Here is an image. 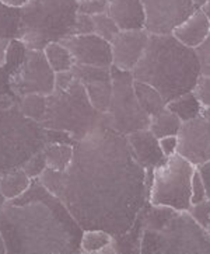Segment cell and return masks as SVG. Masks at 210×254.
<instances>
[{
  "instance_id": "45",
  "label": "cell",
  "mask_w": 210,
  "mask_h": 254,
  "mask_svg": "<svg viewBox=\"0 0 210 254\" xmlns=\"http://www.w3.org/2000/svg\"><path fill=\"white\" fill-rule=\"evenodd\" d=\"M202 115L210 123V107H208V108H203Z\"/></svg>"
},
{
  "instance_id": "12",
  "label": "cell",
  "mask_w": 210,
  "mask_h": 254,
  "mask_svg": "<svg viewBox=\"0 0 210 254\" xmlns=\"http://www.w3.org/2000/svg\"><path fill=\"white\" fill-rule=\"evenodd\" d=\"M177 153L195 167L210 160V123L203 115L182 123L178 133Z\"/></svg>"
},
{
  "instance_id": "33",
  "label": "cell",
  "mask_w": 210,
  "mask_h": 254,
  "mask_svg": "<svg viewBox=\"0 0 210 254\" xmlns=\"http://www.w3.org/2000/svg\"><path fill=\"white\" fill-rule=\"evenodd\" d=\"M195 52L201 65V74L210 76V34L201 45L195 48Z\"/></svg>"
},
{
  "instance_id": "10",
  "label": "cell",
  "mask_w": 210,
  "mask_h": 254,
  "mask_svg": "<svg viewBox=\"0 0 210 254\" xmlns=\"http://www.w3.org/2000/svg\"><path fill=\"white\" fill-rule=\"evenodd\" d=\"M56 73L47 61L44 51L27 50L23 64L11 76V91L16 97L27 94L49 96L55 89Z\"/></svg>"
},
{
  "instance_id": "32",
  "label": "cell",
  "mask_w": 210,
  "mask_h": 254,
  "mask_svg": "<svg viewBox=\"0 0 210 254\" xmlns=\"http://www.w3.org/2000/svg\"><path fill=\"white\" fill-rule=\"evenodd\" d=\"M194 94L199 103L202 104L203 108L210 107V76L201 74L196 80V84L194 87Z\"/></svg>"
},
{
  "instance_id": "30",
  "label": "cell",
  "mask_w": 210,
  "mask_h": 254,
  "mask_svg": "<svg viewBox=\"0 0 210 254\" xmlns=\"http://www.w3.org/2000/svg\"><path fill=\"white\" fill-rule=\"evenodd\" d=\"M27 176L34 180V179H40V176L47 170V159H45V152L41 150L37 155H34L28 162H25L24 166L21 167Z\"/></svg>"
},
{
  "instance_id": "8",
  "label": "cell",
  "mask_w": 210,
  "mask_h": 254,
  "mask_svg": "<svg viewBox=\"0 0 210 254\" xmlns=\"http://www.w3.org/2000/svg\"><path fill=\"white\" fill-rule=\"evenodd\" d=\"M194 164L181 155L167 157V160L153 170L152 186L149 191V202L152 205L170 206L177 211L191 208Z\"/></svg>"
},
{
  "instance_id": "20",
  "label": "cell",
  "mask_w": 210,
  "mask_h": 254,
  "mask_svg": "<svg viewBox=\"0 0 210 254\" xmlns=\"http://www.w3.org/2000/svg\"><path fill=\"white\" fill-rule=\"evenodd\" d=\"M31 179L23 169H14L0 173V192L6 199H14L25 192L31 186Z\"/></svg>"
},
{
  "instance_id": "38",
  "label": "cell",
  "mask_w": 210,
  "mask_h": 254,
  "mask_svg": "<svg viewBox=\"0 0 210 254\" xmlns=\"http://www.w3.org/2000/svg\"><path fill=\"white\" fill-rule=\"evenodd\" d=\"M198 170L202 176L203 183H205V187H206V194H208V198H210V160H208L206 163L201 164L198 167Z\"/></svg>"
},
{
  "instance_id": "41",
  "label": "cell",
  "mask_w": 210,
  "mask_h": 254,
  "mask_svg": "<svg viewBox=\"0 0 210 254\" xmlns=\"http://www.w3.org/2000/svg\"><path fill=\"white\" fill-rule=\"evenodd\" d=\"M0 3H3L6 6H10V7L23 8L28 3V0H0Z\"/></svg>"
},
{
  "instance_id": "46",
  "label": "cell",
  "mask_w": 210,
  "mask_h": 254,
  "mask_svg": "<svg viewBox=\"0 0 210 254\" xmlns=\"http://www.w3.org/2000/svg\"><path fill=\"white\" fill-rule=\"evenodd\" d=\"M6 202H7V199H6V197H4V195H3V194L0 192V208H1L3 205L6 204Z\"/></svg>"
},
{
  "instance_id": "1",
  "label": "cell",
  "mask_w": 210,
  "mask_h": 254,
  "mask_svg": "<svg viewBox=\"0 0 210 254\" xmlns=\"http://www.w3.org/2000/svg\"><path fill=\"white\" fill-rule=\"evenodd\" d=\"M147 172L126 135L100 125L76 142L65 172L47 169L40 181L66 205L83 230L126 233L149 202Z\"/></svg>"
},
{
  "instance_id": "7",
  "label": "cell",
  "mask_w": 210,
  "mask_h": 254,
  "mask_svg": "<svg viewBox=\"0 0 210 254\" xmlns=\"http://www.w3.org/2000/svg\"><path fill=\"white\" fill-rule=\"evenodd\" d=\"M79 0H28L21 8L18 38L28 50L44 51L72 35Z\"/></svg>"
},
{
  "instance_id": "21",
  "label": "cell",
  "mask_w": 210,
  "mask_h": 254,
  "mask_svg": "<svg viewBox=\"0 0 210 254\" xmlns=\"http://www.w3.org/2000/svg\"><path fill=\"white\" fill-rule=\"evenodd\" d=\"M113 236L111 233L101 229H90L83 232L80 242V250L83 254L96 253H113L112 252Z\"/></svg>"
},
{
  "instance_id": "9",
  "label": "cell",
  "mask_w": 210,
  "mask_h": 254,
  "mask_svg": "<svg viewBox=\"0 0 210 254\" xmlns=\"http://www.w3.org/2000/svg\"><path fill=\"white\" fill-rule=\"evenodd\" d=\"M112 97L109 110L105 113V125L122 135L149 129L150 115L139 104L135 94V77L132 72L111 66Z\"/></svg>"
},
{
  "instance_id": "23",
  "label": "cell",
  "mask_w": 210,
  "mask_h": 254,
  "mask_svg": "<svg viewBox=\"0 0 210 254\" xmlns=\"http://www.w3.org/2000/svg\"><path fill=\"white\" fill-rule=\"evenodd\" d=\"M181 127H182V121L178 118L177 114H174L171 110H168L165 107L158 114L150 117L149 129L153 132L156 138L161 139V138H165V136L178 135Z\"/></svg>"
},
{
  "instance_id": "11",
  "label": "cell",
  "mask_w": 210,
  "mask_h": 254,
  "mask_svg": "<svg viewBox=\"0 0 210 254\" xmlns=\"http://www.w3.org/2000/svg\"><path fill=\"white\" fill-rule=\"evenodd\" d=\"M146 13V30L168 35L198 10L194 0H142Z\"/></svg>"
},
{
  "instance_id": "13",
  "label": "cell",
  "mask_w": 210,
  "mask_h": 254,
  "mask_svg": "<svg viewBox=\"0 0 210 254\" xmlns=\"http://www.w3.org/2000/svg\"><path fill=\"white\" fill-rule=\"evenodd\" d=\"M60 44L65 45L74 58V65L112 66V47L111 42L105 41L97 34L89 35H69Z\"/></svg>"
},
{
  "instance_id": "5",
  "label": "cell",
  "mask_w": 210,
  "mask_h": 254,
  "mask_svg": "<svg viewBox=\"0 0 210 254\" xmlns=\"http://www.w3.org/2000/svg\"><path fill=\"white\" fill-rule=\"evenodd\" d=\"M41 124L48 129L66 132L79 142L100 125H105V114L91 104L73 70H66L56 73L55 89L47 96V114Z\"/></svg>"
},
{
  "instance_id": "3",
  "label": "cell",
  "mask_w": 210,
  "mask_h": 254,
  "mask_svg": "<svg viewBox=\"0 0 210 254\" xmlns=\"http://www.w3.org/2000/svg\"><path fill=\"white\" fill-rule=\"evenodd\" d=\"M132 74L135 80L153 86L165 103H170L194 90L201 65L195 48L181 44L172 34H150L143 57Z\"/></svg>"
},
{
  "instance_id": "44",
  "label": "cell",
  "mask_w": 210,
  "mask_h": 254,
  "mask_svg": "<svg viewBox=\"0 0 210 254\" xmlns=\"http://www.w3.org/2000/svg\"><path fill=\"white\" fill-rule=\"evenodd\" d=\"M202 10L205 11V14L209 17V20H210V0L206 3V4H205V6H203Z\"/></svg>"
},
{
  "instance_id": "29",
  "label": "cell",
  "mask_w": 210,
  "mask_h": 254,
  "mask_svg": "<svg viewBox=\"0 0 210 254\" xmlns=\"http://www.w3.org/2000/svg\"><path fill=\"white\" fill-rule=\"evenodd\" d=\"M93 20H94V27H96L94 34L104 38L105 41L112 42L113 38L121 33L119 27L115 24V21L111 17L108 16V13L96 14V16H93Z\"/></svg>"
},
{
  "instance_id": "17",
  "label": "cell",
  "mask_w": 210,
  "mask_h": 254,
  "mask_svg": "<svg viewBox=\"0 0 210 254\" xmlns=\"http://www.w3.org/2000/svg\"><path fill=\"white\" fill-rule=\"evenodd\" d=\"M106 13L121 31L146 28V13L142 0H108Z\"/></svg>"
},
{
  "instance_id": "22",
  "label": "cell",
  "mask_w": 210,
  "mask_h": 254,
  "mask_svg": "<svg viewBox=\"0 0 210 254\" xmlns=\"http://www.w3.org/2000/svg\"><path fill=\"white\" fill-rule=\"evenodd\" d=\"M133 86H135V94L138 97L139 104L150 117L158 114L167 107V103L161 96V93L154 89L153 86L139 80H135Z\"/></svg>"
},
{
  "instance_id": "39",
  "label": "cell",
  "mask_w": 210,
  "mask_h": 254,
  "mask_svg": "<svg viewBox=\"0 0 210 254\" xmlns=\"http://www.w3.org/2000/svg\"><path fill=\"white\" fill-rule=\"evenodd\" d=\"M17 103V97L14 94H4L0 96V111L1 110H7L11 106H14Z\"/></svg>"
},
{
  "instance_id": "42",
  "label": "cell",
  "mask_w": 210,
  "mask_h": 254,
  "mask_svg": "<svg viewBox=\"0 0 210 254\" xmlns=\"http://www.w3.org/2000/svg\"><path fill=\"white\" fill-rule=\"evenodd\" d=\"M0 254H7V252H6V245H4V240L1 238V235H0Z\"/></svg>"
},
{
  "instance_id": "37",
  "label": "cell",
  "mask_w": 210,
  "mask_h": 254,
  "mask_svg": "<svg viewBox=\"0 0 210 254\" xmlns=\"http://www.w3.org/2000/svg\"><path fill=\"white\" fill-rule=\"evenodd\" d=\"M160 140V148H161L162 153L165 157H171V156L177 155L178 150V135H171V136H165L161 138Z\"/></svg>"
},
{
  "instance_id": "27",
  "label": "cell",
  "mask_w": 210,
  "mask_h": 254,
  "mask_svg": "<svg viewBox=\"0 0 210 254\" xmlns=\"http://www.w3.org/2000/svg\"><path fill=\"white\" fill-rule=\"evenodd\" d=\"M21 21V8L0 3V38L17 40Z\"/></svg>"
},
{
  "instance_id": "31",
  "label": "cell",
  "mask_w": 210,
  "mask_h": 254,
  "mask_svg": "<svg viewBox=\"0 0 210 254\" xmlns=\"http://www.w3.org/2000/svg\"><path fill=\"white\" fill-rule=\"evenodd\" d=\"M188 212L191 213V216L202 228L208 230L210 225V198H206V199H203V201L198 202V204L191 205Z\"/></svg>"
},
{
  "instance_id": "26",
  "label": "cell",
  "mask_w": 210,
  "mask_h": 254,
  "mask_svg": "<svg viewBox=\"0 0 210 254\" xmlns=\"http://www.w3.org/2000/svg\"><path fill=\"white\" fill-rule=\"evenodd\" d=\"M44 54L55 73L72 70L74 66V58L70 54V51L67 50L65 45H62L60 42H52V44L47 45L44 50Z\"/></svg>"
},
{
  "instance_id": "15",
  "label": "cell",
  "mask_w": 210,
  "mask_h": 254,
  "mask_svg": "<svg viewBox=\"0 0 210 254\" xmlns=\"http://www.w3.org/2000/svg\"><path fill=\"white\" fill-rule=\"evenodd\" d=\"M149 38L150 33L146 28L135 31H121L111 42L113 67L132 72L139 64L140 58L143 57Z\"/></svg>"
},
{
  "instance_id": "2",
  "label": "cell",
  "mask_w": 210,
  "mask_h": 254,
  "mask_svg": "<svg viewBox=\"0 0 210 254\" xmlns=\"http://www.w3.org/2000/svg\"><path fill=\"white\" fill-rule=\"evenodd\" d=\"M83 232L40 179L0 208V235L7 254H80Z\"/></svg>"
},
{
  "instance_id": "6",
  "label": "cell",
  "mask_w": 210,
  "mask_h": 254,
  "mask_svg": "<svg viewBox=\"0 0 210 254\" xmlns=\"http://www.w3.org/2000/svg\"><path fill=\"white\" fill-rule=\"evenodd\" d=\"M49 143L76 145L69 133L48 129L25 117L18 104L0 111V173L21 169Z\"/></svg>"
},
{
  "instance_id": "18",
  "label": "cell",
  "mask_w": 210,
  "mask_h": 254,
  "mask_svg": "<svg viewBox=\"0 0 210 254\" xmlns=\"http://www.w3.org/2000/svg\"><path fill=\"white\" fill-rule=\"evenodd\" d=\"M210 34V20L202 8H198L194 14L188 17L182 24H179L172 31V35L181 44L189 48H196L201 45Z\"/></svg>"
},
{
  "instance_id": "47",
  "label": "cell",
  "mask_w": 210,
  "mask_h": 254,
  "mask_svg": "<svg viewBox=\"0 0 210 254\" xmlns=\"http://www.w3.org/2000/svg\"><path fill=\"white\" fill-rule=\"evenodd\" d=\"M208 233H209V236H210V225H209V228H208Z\"/></svg>"
},
{
  "instance_id": "36",
  "label": "cell",
  "mask_w": 210,
  "mask_h": 254,
  "mask_svg": "<svg viewBox=\"0 0 210 254\" xmlns=\"http://www.w3.org/2000/svg\"><path fill=\"white\" fill-rule=\"evenodd\" d=\"M191 191H192V194H191V204L192 205L198 204V202L208 198L206 187H205V183H203L202 176L198 170V167H196L194 176H192V189H191Z\"/></svg>"
},
{
  "instance_id": "43",
  "label": "cell",
  "mask_w": 210,
  "mask_h": 254,
  "mask_svg": "<svg viewBox=\"0 0 210 254\" xmlns=\"http://www.w3.org/2000/svg\"><path fill=\"white\" fill-rule=\"evenodd\" d=\"M208 1H209V0H194V3L196 4V7L198 8H202Z\"/></svg>"
},
{
  "instance_id": "24",
  "label": "cell",
  "mask_w": 210,
  "mask_h": 254,
  "mask_svg": "<svg viewBox=\"0 0 210 254\" xmlns=\"http://www.w3.org/2000/svg\"><path fill=\"white\" fill-rule=\"evenodd\" d=\"M167 108L171 110L174 114H177V117L182 123L195 120V118L201 117L203 113L202 104L199 103V100L196 99L194 91L185 93V94L174 99L170 103H167Z\"/></svg>"
},
{
  "instance_id": "4",
  "label": "cell",
  "mask_w": 210,
  "mask_h": 254,
  "mask_svg": "<svg viewBox=\"0 0 210 254\" xmlns=\"http://www.w3.org/2000/svg\"><path fill=\"white\" fill-rule=\"evenodd\" d=\"M139 216L140 254H210L208 230L188 211L146 202Z\"/></svg>"
},
{
  "instance_id": "40",
  "label": "cell",
  "mask_w": 210,
  "mask_h": 254,
  "mask_svg": "<svg viewBox=\"0 0 210 254\" xmlns=\"http://www.w3.org/2000/svg\"><path fill=\"white\" fill-rule=\"evenodd\" d=\"M10 45V40L0 38V66L6 64V55H7V48Z\"/></svg>"
},
{
  "instance_id": "34",
  "label": "cell",
  "mask_w": 210,
  "mask_h": 254,
  "mask_svg": "<svg viewBox=\"0 0 210 254\" xmlns=\"http://www.w3.org/2000/svg\"><path fill=\"white\" fill-rule=\"evenodd\" d=\"M108 0H79V13L96 16L100 13H106Z\"/></svg>"
},
{
  "instance_id": "14",
  "label": "cell",
  "mask_w": 210,
  "mask_h": 254,
  "mask_svg": "<svg viewBox=\"0 0 210 254\" xmlns=\"http://www.w3.org/2000/svg\"><path fill=\"white\" fill-rule=\"evenodd\" d=\"M73 73L84 86L91 104L94 108L105 114L111 106L112 97V73L111 67L101 66L74 65Z\"/></svg>"
},
{
  "instance_id": "28",
  "label": "cell",
  "mask_w": 210,
  "mask_h": 254,
  "mask_svg": "<svg viewBox=\"0 0 210 254\" xmlns=\"http://www.w3.org/2000/svg\"><path fill=\"white\" fill-rule=\"evenodd\" d=\"M17 104L25 117L38 123L44 121V117L47 114V96L27 94L23 97H17Z\"/></svg>"
},
{
  "instance_id": "16",
  "label": "cell",
  "mask_w": 210,
  "mask_h": 254,
  "mask_svg": "<svg viewBox=\"0 0 210 254\" xmlns=\"http://www.w3.org/2000/svg\"><path fill=\"white\" fill-rule=\"evenodd\" d=\"M126 138L136 160L146 170L149 169L154 170L156 167L161 166L167 160V157L164 156L160 148V140L154 136V133L150 129L132 132Z\"/></svg>"
},
{
  "instance_id": "35",
  "label": "cell",
  "mask_w": 210,
  "mask_h": 254,
  "mask_svg": "<svg viewBox=\"0 0 210 254\" xmlns=\"http://www.w3.org/2000/svg\"><path fill=\"white\" fill-rule=\"evenodd\" d=\"M94 31H96V27H94L93 16L77 13L72 35H89V34H94Z\"/></svg>"
},
{
  "instance_id": "19",
  "label": "cell",
  "mask_w": 210,
  "mask_h": 254,
  "mask_svg": "<svg viewBox=\"0 0 210 254\" xmlns=\"http://www.w3.org/2000/svg\"><path fill=\"white\" fill-rule=\"evenodd\" d=\"M27 47L24 42L20 40H11L7 48V55H6V64L0 66V96L4 94H14L11 91V76L14 74L18 66L23 64L25 54H27Z\"/></svg>"
},
{
  "instance_id": "25",
  "label": "cell",
  "mask_w": 210,
  "mask_h": 254,
  "mask_svg": "<svg viewBox=\"0 0 210 254\" xmlns=\"http://www.w3.org/2000/svg\"><path fill=\"white\" fill-rule=\"evenodd\" d=\"M47 159V169L55 172H65L70 166L74 153V145L70 143H49L44 149Z\"/></svg>"
}]
</instances>
